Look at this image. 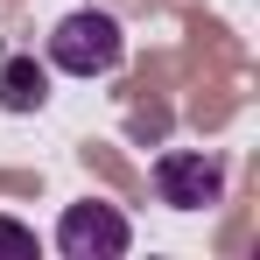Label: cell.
<instances>
[{
	"instance_id": "obj_1",
	"label": "cell",
	"mask_w": 260,
	"mask_h": 260,
	"mask_svg": "<svg viewBox=\"0 0 260 260\" xmlns=\"http://www.w3.org/2000/svg\"><path fill=\"white\" fill-rule=\"evenodd\" d=\"M120 49H127V36H120V21L106 7H71L49 28V63L71 71V78H106L120 63Z\"/></svg>"
},
{
	"instance_id": "obj_2",
	"label": "cell",
	"mask_w": 260,
	"mask_h": 260,
	"mask_svg": "<svg viewBox=\"0 0 260 260\" xmlns=\"http://www.w3.org/2000/svg\"><path fill=\"white\" fill-rule=\"evenodd\" d=\"M155 190L176 211H204L225 197V162L204 148H169V155H155Z\"/></svg>"
},
{
	"instance_id": "obj_3",
	"label": "cell",
	"mask_w": 260,
	"mask_h": 260,
	"mask_svg": "<svg viewBox=\"0 0 260 260\" xmlns=\"http://www.w3.org/2000/svg\"><path fill=\"white\" fill-rule=\"evenodd\" d=\"M127 218L113 211V204H71V211L56 218V246H63V260H120L127 253Z\"/></svg>"
},
{
	"instance_id": "obj_4",
	"label": "cell",
	"mask_w": 260,
	"mask_h": 260,
	"mask_svg": "<svg viewBox=\"0 0 260 260\" xmlns=\"http://www.w3.org/2000/svg\"><path fill=\"white\" fill-rule=\"evenodd\" d=\"M43 99H49V71L36 56H7V63H0V106H7V113H36Z\"/></svg>"
},
{
	"instance_id": "obj_5",
	"label": "cell",
	"mask_w": 260,
	"mask_h": 260,
	"mask_svg": "<svg viewBox=\"0 0 260 260\" xmlns=\"http://www.w3.org/2000/svg\"><path fill=\"white\" fill-rule=\"evenodd\" d=\"M0 253H7V260H36V232L14 225V218H0Z\"/></svg>"
}]
</instances>
